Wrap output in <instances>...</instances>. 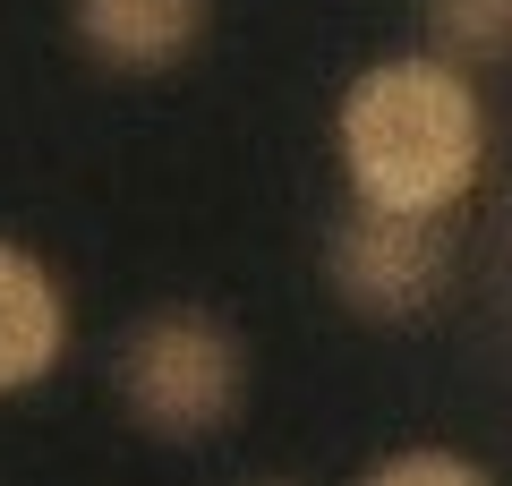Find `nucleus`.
<instances>
[{"label":"nucleus","mask_w":512,"mask_h":486,"mask_svg":"<svg viewBox=\"0 0 512 486\" xmlns=\"http://www.w3.org/2000/svg\"><path fill=\"white\" fill-rule=\"evenodd\" d=\"M333 145L359 188V205L393 214H453L487 162V103L478 77L444 52H393L367 60L342 86Z\"/></svg>","instance_id":"f257e3e1"},{"label":"nucleus","mask_w":512,"mask_h":486,"mask_svg":"<svg viewBox=\"0 0 512 486\" xmlns=\"http://www.w3.org/2000/svg\"><path fill=\"white\" fill-rule=\"evenodd\" d=\"M111 384H120L128 418L163 444H197L222 435L248 401V359H239V333L205 307H154L120 333L111 350Z\"/></svg>","instance_id":"f03ea898"},{"label":"nucleus","mask_w":512,"mask_h":486,"mask_svg":"<svg viewBox=\"0 0 512 486\" xmlns=\"http://www.w3.org/2000/svg\"><path fill=\"white\" fill-rule=\"evenodd\" d=\"M325 273L359 316H427L453 273L444 214H393V205H350L325 239Z\"/></svg>","instance_id":"7ed1b4c3"},{"label":"nucleus","mask_w":512,"mask_h":486,"mask_svg":"<svg viewBox=\"0 0 512 486\" xmlns=\"http://www.w3.org/2000/svg\"><path fill=\"white\" fill-rule=\"evenodd\" d=\"M69 350V299H60V273L35 248H9L0 239V393H26L43 384Z\"/></svg>","instance_id":"20e7f679"},{"label":"nucleus","mask_w":512,"mask_h":486,"mask_svg":"<svg viewBox=\"0 0 512 486\" xmlns=\"http://www.w3.org/2000/svg\"><path fill=\"white\" fill-rule=\"evenodd\" d=\"M69 18L103 69H171L205 35V0H77Z\"/></svg>","instance_id":"39448f33"},{"label":"nucleus","mask_w":512,"mask_h":486,"mask_svg":"<svg viewBox=\"0 0 512 486\" xmlns=\"http://www.w3.org/2000/svg\"><path fill=\"white\" fill-rule=\"evenodd\" d=\"M427 35L461 69H495L512 60V0H427Z\"/></svg>","instance_id":"423d86ee"},{"label":"nucleus","mask_w":512,"mask_h":486,"mask_svg":"<svg viewBox=\"0 0 512 486\" xmlns=\"http://www.w3.org/2000/svg\"><path fill=\"white\" fill-rule=\"evenodd\" d=\"M359 486H487V469L470 452H444V444H410L393 461H376Z\"/></svg>","instance_id":"0eeeda50"}]
</instances>
